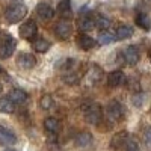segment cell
<instances>
[{"mask_svg":"<svg viewBox=\"0 0 151 151\" xmlns=\"http://www.w3.org/2000/svg\"><path fill=\"white\" fill-rule=\"evenodd\" d=\"M26 15H27V8L23 3H14V5L8 6L5 11V18L11 24H15V23L21 21Z\"/></svg>","mask_w":151,"mask_h":151,"instance_id":"obj_1","label":"cell"},{"mask_svg":"<svg viewBox=\"0 0 151 151\" xmlns=\"http://www.w3.org/2000/svg\"><path fill=\"white\" fill-rule=\"evenodd\" d=\"M83 116L88 124L97 125L103 118V109L97 103H88V106L83 107Z\"/></svg>","mask_w":151,"mask_h":151,"instance_id":"obj_2","label":"cell"},{"mask_svg":"<svg viewBox=\"0 0 151 151\" xmlns=\"http://www.w3.org/2000/svg\"><path fill=\"white\" fill-rule=\"evenodd\" d=\"M106 116L107 119L112 122H116L119 121L122 116H124V107L122 104L118 101V100H112V101L107 103V107H106Z\"/></svg>","mask_w":151,"mask_h":151,"instance_id":"obj_3","label":"cell"},{"mask_svg":"<svg viewBox=\"0 0 151 151\" xmlns=\"http://www.w3.org/2000/svg\"><path fill=\"white\" fill-rule=\"evenodd\" d=\"M17 42L11 35H5L2 40H0V58L2 59H8L12 56V53L15 52Z\"/></svg>","mask_w":151,"mask_h":151,"instance_id":"obj_4","label":"cell"},{"mask_svg":"<svg viewBox=\"0 0 151 151\" xmlns=\"http://www.w3.org/2000/svg\"><path fill=\"white\" fill-rule=\"evenodd\" d=\"M20 36L23 40H27V41H33L36 35H38V26L33 20H27L24 21L21 26H20V30H18Z\"/></svg>","mask_w":151,"mask_h":151,"instance_id":"obj_5","label":"cell"},{"mask_svg":"<svg viewBox=\"0 0 151 151\" xmlns=\"http://www.w3.org/2000/svg\"><path fill=\"white\" fill-rule=\"evenodd\" d=\"M122 59H124L125 64L130 65V67L136 65L137 62H139V59H141L139 48H137L136 45H129V47H125V48L122 50Z\"/></svg>","mask_w":151,"mask_h":151,"instance_id":"obj_6","label":"cell"},{"mask_svg":"<svg viewBox=\"0 0 151 151\" xmlns=\"http://www.w3.org/2000/svg\"><path fill=\"white\" fill-rule=\"evenodd\" d=\"M73 33V26L71 23L65 18V20H60L56 26H55V35L59 38V40H68Z\"/></svg>","mask_w":151,"mask_h":151,"instance_id":"obj_7","label":"cell"},{"mask_svg":"<svg viewBox=\"0 0 151 151\" xmlns=\"http://www.w3.org/2000/svg\"><path fill=\"white\" fill-rule=\"evenodd\" d=\"M101 77H103V70L98 65H91L86 73V82L89 85H95L101 80Z\"/></svg>","mask_w":151,"mask_h":151,"instance_id":"obj_8","label":"cell"},{"mask_svg":"<svg viewBox=\"0 0 151 151\" xmlns=\"http://www.w3.org/2000/svg\"><path fill=\"white\" fill-rule=\"evenodd\" d=\"M79 67V60L74 59V58H67V59H62L56 64V68H59L62 73H68V71H76Z\"/></svg>","mask_w":151,"mask_h":151,"instance_id":"obj_9","label":"cell"},{"mask_svg":"<svg viewBox=\"0 0 151 151\" xmlns=\"http://www.w3.org/2000/svg\"><path fill=\"white\" fill-rule=\"evenodd\" d=\"M17 142V136L15 133L3 127V125H0V144L2 145H14Z\"/></svg>","mask_w":151,"mask_h":151,"instance_id":"obj_10","label":"cell"},{"mask_svg":"<svg viewBox=\"0 0 151 151\" xmlns=\"http://www.w3.org/2000/svg\"><path fill=\"white\" fill-rule=\"evenodd\" d=\"M36 14H38V17H40L41 20L48 21V20H52L55 17V9L48 3H40L36 6Z\"/></svg>","mask_w":151,"mask_h":151,"instance_id":"obj_11","label":"cell"},{"mask_svg":"<svg viewBox=\"0 0 151 151\" xmlns=\"http://www.w3.org/2000/svg\"><path fill=\"white\" fill-rule=\"evenodd\" d=\"M17 64L24 68V70H30L36 65V58L30 53H21L18 58H17Z\"/></svg>","mask_w":151,"mask_h":151,"instance_id":"obj_12","label":"cell"},{"mask_svg":"<svg viewBox=\"0 0 151 151\" xmlns=\"http://www.w3.org/2000/svg\"><path fill=\"white\" fill-rule=\"evenodd\" d=\"M124 80H125V76H124V73L121 70H115V71L109 73V76H107V83H109L110 88L121 86L124 83Z\"/></svg>","mask_w":151,"mask_h":151,"instance_id":"obj_13","label":"cell"},{"mask_svg":"<svg viewBox=\"0 0 151 151\" xmlns=\"http://www.w3.org/2000/svg\"><path fill=\"white\" fill-rule=\"evenodd\" d=\"M127 139H129V133L125 132V130L115 133V134L112 136V139H110V148H113V150H118V148H121L122 145H125Z\"/></svg>","mask_w":151,"mask_h":151,"instance_id":"obj_14","label":"cell"},{"mask_svg":"<svg viewBox=\"0 0 151 151\" xmlns=\"http://www.w3.org/2000/svg\"><path fill=\"white\" fill-rule=\"evenodd\" d=\"M77 45L82 48V50H91L97 45V41L94 40L92 36H88L86 33H82L77 36Z\"/></svg>","mask_w":151,"mask_h":151,"instance_id":"obj_15","label":"cell"},{"mask_svg":"<svg viewBox=\"0 0 151 151\" xmlns=\"http://www.w3.org/2000/svg\"><path fill=\"white\" fill-rule=\"evenodd\" d=\"M8 97L14 101L15 104H24L27 101V94L24 92L23 89H18V88H14V89H11Z\"/></svg>","mask_w":151,"mask_h":151,"instance_id":"obj_16","label":"cell"},{"mask_svg":"<svg viewBox=\"0 0 151 151\" xmlns=\"http://www.w3.org/2000/svg\"><path fill=\"white\" fill-rule=\"evenodd\" d=\"M95 27V18L92 15H83L79 20V29L82 32H91Z\"/></svg>","mask_w":151,"mask_h":151,"instance_id":"obj_17","label":"cell"},{"mask_svg":"<svg viewBox=\"0 0 151 151\" xmlns=\"http://www.w3.org/2000/svg\"><path fill=\"white\" fill-rule=\"evenodd\" d=\"M134 21L142 30H150L151 29V18L148 17V14H145V12H139V14L136 15Z\"/></svg>","mask_w":151,"mask_h":151,"instance_id":"obj_18","label":"cell"},{"mask_svg":"<svg viewBox=\"0 0 151 151\" xmlns=\"http://www.w3.org/2000/svg\"><path fill=\"white\" fill-rule=\"evenodd\" d=\"M92 141H94L92 134L88 133V132H80L74 139V142L77 144V147H88V145L92 144Z\"/></svg>","mask_w":151,"mask_h":151,"instance_id":"obj_19","label":"cell"},{"mask_svg":"<svg viewBox=\"0 0 151 151\" xmlns=\"http://www.w3.org/2000/svg\"><path fill=\"white\" fill-rule=\"evenodd\" d=\"M116 40V36H115V33H112V32H109L107 29L106 30H100V33H98V44L100 45H107V44H112L113 41Z\"/></svg>","mask_w":151,"mask_h":151,"instance_id":"obj_20","label":"cell"},{"mask_svg":"<svg viewBox=\"0 0 151 151\" xmlns=\"http://www.w3.org/2000/svg\"><path fill=\"white\" fill-rule=\"evenodd\" d=\"M58 12L64 18H70L73 15V8H71L70 0H60L59 5H58Z\"/></svg>","mask_w":151,"mask_h":151,"instance_id":"obj_21","label":"cell"},{"mask_svg":"<svg viewBox=\"0 0 151 151\" xmlns=\"http://www.w3.org/2000/svg\"><path fill=\"white\" fill-rule=\"evenodd\" d=\"M44 129H45L47 133H58L59 129H60V124H59V121H58L56 118L48 116V118H45V121H44Z\"/></svg>","mask_w":151,"mask_h":151,"instance_id":"obj_22","label":"cell"},{"mask_svg":"<svg viewBox=\"0 0 151 151\" xmlns=\"http://www.w3.org/2000/svg\"><path fill=\"white\" fill-rule=\"evenodd\" d=\"M115 36L118 41H122V40H129L130 36H133V29L130 26H119L116 27L115 30Z\"/></svg>","mask_w":151,"mask_h":151,"instance_id":"obj_23","label":"cell"},{"mask_svg":"<svg viewBox=\"0 0 151 151\" xmlns=\"http://www.w3.org/2000/svg\"><path fill=\"white\" fill-rule=\"evenodd\" d=\"M50 44L47 40H44V38H35V40L32 41V47L36 50V52H40V53H45L47 50L50 48Z\"/></svg>","mask_w":151,"mask_h":151,"instance_id":"obj_24","label":"cell"},{"mask_svg":"<svg viewBox=\"0 0 151 151\" xmlns=\"http://www.w3.org/2000/svg\"><path fill=\"white\" fill-rule=\"evenodd\" d=\"M15 109V103L12 101V100L9 97H3L2 100H0V112L3 113H12Z\"/></svg>","mask_w":151,"mask_h":151,"instance_id":"obj_25","label":"cell"},{"mask_svg":"<svg viewBox=\"0 0 151 151\" xmlns=\"http://www.w3.org/2000/svg\"><path fill=\"white\" fill-rule=\"evenodd\" d=\"M142 142L147 150L151 151V125H145L142 130Z\"/></svg>","mask_w":151,"mask_h":151,"instance_id":"obj_26","label":"cell"},{"mask_svg":"<svg viewBox=\"0 0 151 151\" xmlns=\"http://www.w3.org/2000/svg\"><path fill=\"white\" fill-rule=\"evenodd\" d=\"M110 26V20L104 15H98L95 18V27H98L100 30H106Z\"/></svg>","mask_w":151,"mask_h":151,"instance_id":"obj_27","label":"cell"},{"mask_svg":"<svg viewBox=\"0 0 151 151\" xmlns=\"http://www.w3.org/2000/svg\"><path fill=\"white\" fill-rule=\"evenodd\" d=\"M62 79H64V82L68 83V85H76L79 82V76L76 71H68V73H64Z\"/></svg>","mask_w":151,"mask_h":151,"instance_id":"obj_28","label":"cell"},{"mask_svg":"<svg viewBox=\"0 0 151 151\" xmlns=\"http://www.w3.org/2000/svg\"><path fill=\"white\" fill-rule=\"evenodd\" d=\"M40 106H41V109H44V110L52 109V106H53V97H52V95H44V97L40 100Z\"/></svg>","mask_w":151,"mask_h":151,"instance_id":"obj_29","label":"cell"},{"mask_svg":"<svg viewBox=\"0 0 151 151\" xmlns=\"http://www.w3.org/2000/svg\"><path fill=\"white\" fill-rule=\"evenodd\" d=\"M125 151H141L139 142L136 139H127V142H125Z\"/></svg>","mask_w":151,"mask_h":151,"instance_id":"obj_30","label":"cell"},{"mask_svg":"<svg viewBox=\"0 0 151 151\" xmlns=\"http://www.w3.org/2000/svg\"><path fill=\"white\" fill-rule=\"evenodd\" d=\"M132 101H133L134 106H142V103H144V94H141V92L134 94L133 98H132Z\"/></svg>","mask_w":151,"mask_h":151,"instance_id":"obj_31","label":"cell"},{"mask_svg":"<svg viewBox=\"0 0 151 151\" xmlns=\"http://www.w3.org/2000/svg\"><path fill=\"white\" fill-rule=\"evenodd\" d=\"M3 73H5V70H3L2 67H0V74H3Z\"/></svg>","mask_w":151,"mask_h":151,"instance_id":"obj_32","label":"cell"},{"mask_svg":"<svg viewBox=\"0 0 151 151\" xmlns=\"http://www.w3.org/2000/svg\"><path fill=\"white\" fill-rule=\"evenodd\" d=\"M2 89H3V88H2V83H0V94H2Z\"/></svg>","mask_w":151,"mask_h":151,"instance_id":"obj_33","label":"cell"},{"mask_svg":"<svg viewBox=\"0 0 151 151\" xmlns=\"http://www.w3.org/2000/svg\"><path fill=\"white\" fill-rule=\"evenodd\" d=\"M5 151H17V150H5Z\"/></svg>","mask_w":151,"mask_h":151,"instance_id":"obj_34","label":"cell"}]
</instances>
